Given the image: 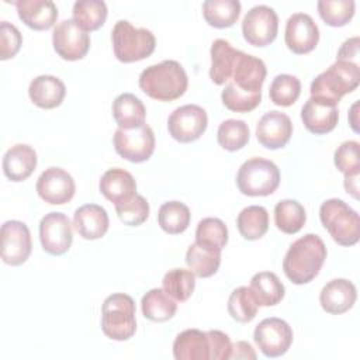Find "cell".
I'll use <instances>...</instances> for the list:
<instances>
[{
	"instance_id": "cell-1",
	"label": "cell",
	"mask_w": 360,
	"mask_h": 360,
	"mask_svg": "<svg viewBox=\"0 0 360 360\" xmlns=\"http://www.w3.org/2000/svg\"><path fill=\"white\" fill-rule=\"evenodd\" d=\"M326 259V246L315 233H307L291 243L284 260L283 270L294 284L312 281Z\"/></svg>"
},
{
	"instance_id": "cell-2",
	"label": "cell",
	"mask_w": 360,
	"mask_h": 360,
	"mask_svg": "<svg viewBox=\"0 0 360 360\" xmlns=\"http://www.w3.org/2000/svg\"><path fill=\"white\" fill-rule=\"evenodd\" d=\"M188 86L187 73L173 59L150 65L139 75L141 90L158 101H173L181 97Z\"/></svg>"
},
{
	"instance_id": "cell-3",
	"label": "cell",
	"mask_w": 360,
	"mask_h": 360,
	"mask_svg": "<svg viewBox=\"0 0 360 360\" xmlns=\"http://www.w3.org/2000/svg\"><path fill=\"white\" fill-rule=\"evenodd\" d=\"M360 82V68L353 60H336L325 72L319 73L311 83V98L333 105L347 93L357 89Z\"/></svg>"
},
{
	"instance_id": "cell-4",
	"label": "cell",
	"mask_w": 360,
	"mask_h": 360,
	"mask_svg": "<svg viewBox=\"0 0 360 360\" xmlns=\"http://www.w3.org/2000/svg\"><path fill=\"white\" fill-rule=\"evenodd\" d=\"M319 218L332 239L342 246H353L360 238L359 214L343 200L329 198L319 208Z\"/></svg>"
},
{
	"instance_id": "cell-5",
	"label": "cell",
	"mask_w": 360,
	"mask_h": 360,
	"mask_svg": "<svg viewBox=\"0 0 360 360\" xmlns=\"http://www.w3.org/2000/svg\"><path fill=\"white\" fill-rule=\"evenodd\" d=\"M111 41L115 58L124 63L148 58L156 46V39L150 30L136 28L127 20L115 22L111 31Z\"/></svg>"
},
{
	"instance_id": "cell-6",
	"label": "cell",
	"mask_w": 360,
	"mask_h": 360,
	"mask_svg": "<svg viewBox=\"0 0 360 360\" xmlns=\"http://www.w3.org/2000/svg\"><path fill=\"white\" fill-rule=\"evenodd\" d=\"M101 329L112 340H128L136 330L135 302L124 292L108 295L101 307Z\"/></svg>"
},
{
	"instance_id": "cell-7",
	"label": "cell",
	"mask_w": 360,
	"mask_h": 360,
	"mask_svg": "<svg viewBox=\"0 0 360 360\" xmlns=\"http://www.w3.org/2000/svg\"><path fill=\"white\" fill-rule=\"evenodd\" d=\"M236 184L242 194L263 197L273 194L280 184V170L271 160L252 158L242 163L236 174Z\"/></svg>"
},
{
	"instance_id": "cell-8",
	"label": "cell",
	"mask_w": 360,
	"mask_h": 360,
	"mask_svg": "<svg viewBox=\"0 0 360 360\" xmlns=\"http://www.w3.org/2000/svg\"><path fill=\"white\" fill-rule=\"evenodd\" d=\"M112 142L115 152L132 163L148 160L155 150V134L145 122L131 129L118 128L114 132Z\"/></svg>"
},
{
	"instance_id": "cell-9",
	"label": "cell",
	"mask_w": 360,
	"mask_h": 360,
	"mask_svg": "<svg viewBox=\"0 0 360 360\" xmlns=\"http://www.w3.org/2000/svg\"><path fill=\"white\" fill-rule=\"evenodd\" d=\"M208 117L202 107L186 104L177 107L167 120V129L173 139L181 143L197 141L207 129Z\"/></svg>"
},
{
	"instance_id": "cell-10",
	"label": "cell",
	"mask_w": 360,
	"mask_h": 360,
	"mask_svg": "<svg viewBox=\"0 0 360 360\" xmlns=\"http://www.w3.org/2000/svg\"><path fill=\"white\" fill-rule=\"evenodd\" d=\"M253 339L266 357H278L290 349L292 343V329L281 318H264L255 328Z\"/></svg>"
},
{
	"instance_id": "cell-11",
	"label": "cell",
	"mask_w": 360,
	"mask_h": 360,
	"mask_svg": "<svg viewBox=\"0 0 360 360\" xmlns=\"http://www.w3.org/2000/svg\"><path fill=\"white\" fill-rule=\"evenodd\" d=\"M278 31V17L276 11L264 4L252 7L242 21V34L248 44L266 46L271 44Z\"/></svg>"
},
{
	"instance_id": "cell-12",
	"label": "cell",
	"mask_w": 360,
	"mask_h": 360,
	"mask_svg": "<svg viewBox=\"0 0 360 360\" xmlns=\"http://www.w3.org/2000/svg\"><path fill=\"white\" fill-rule=\"evenodd\" d=\"M52 44L62 59L79 60L89 52L90 37L73 20H63L53 28Z\"/></svg>"
},
{
	"instance_id": "cell-13",
	"label": "cell",
	"mask_w": 360,
	"mask_h": 360,
	"mask_svg": "<svg viewBox=\"0 0 360 360\" xmlns=\"http://www.w3.org/2000/svg\"><path fill=\"white\" fill-rule=\"evenodd\" d=\"M31 249V233L24 222L11 219L1 225V259L6 264L20 266L25 263Z\"/></svg>"
},
{
	"instance_id": "cell-14",
	"label": "cell",
	"mask_w": 360,
	"mask_h": 360,
	"mask_svg": "<svg viewBox=\"0 0 360 360\" xmlns=\"http://www.w3.org/2000/svg\"><path fill=\"white\" fill-rule=\"evenodd\" d=\"M39 240L42 249L49 255L66 253L73 240L69 218L62 212L46 214L39 222Z\"/></svg>"
},
{
	"instance_id": "cell-15",
	"label": "cell",
	"mask_w": 360,
	"mask_h": 360,
	"mask_svg": "<svg viewBox=\"0 0 360 360\" xmlns=\"http://www.w3.org/2000/svg\"><path fill=\"white\" fill-rule=\"evenodd\" d=\"M37 193L48 204L62 205L69 202L76 191L73 177L60 167L45 169L37 180Z\"/></svg>"
},
{
	"instance_id": "cell-16",
	"label": "cell",
	"mask_w": 360,
	"mask_h": 360,
	"mask_svg": "<svg viewBox=\"0 0 360 360\" xmlns=\"http://www.w3.org/2000/svg\"><path fill=\"white\" fill-rule=\"evenodd\" d=\"M284 41L294 53H308L319 41V28L309 14L294 13L285 22Z\"/></svg>"
},
{
	"instance_id": "cell-17",
	"label": "cell",
	"mask_w": 360,
	"mask_h": 360,
	"mask_svg": "<svg viewBox=\"0 0 360 360\" xmlns=\"http://www.w3.org/2000/svg\"><path fill=\"white\" fill-rule=\"evenodd\" d=\"M292 134L290 117L280 111L266 112L256 125V138L267 149H280L287 145Z\"/></svg>"
},
{
	"instance_id": "cell-18",
	"label": "cell",
	"mask_w": 360,
	"mask_h": 360,
	"mask_svg": "<svg viewBox=\"0 0 360 360\" xmlns=\"http://www.w3.org/2000/svg\"><path fill=\"white\" fill-rule=\"evenodd\" d=\"M266 73V65L260 58L239 51L231 79L232 83L242 91L260 93Z\"/></svg>"
},
{
	"instance_id": "cell-19",
	"label": "cell",
	"mask_w": 360,
	"mask_h": 360,
	"mask_svg": "<svg viewBox=\"0 0 360 360\" xmlns=\"http://www.w3.org/2000/svg\"><path fill=\"white\" fill-rule=\"evenodd\" d=\"M357 300V291L352 281L335 278L323 285L319 294V302L328 314L339 315L349 311Z\"/></svg>"
},
{
	"instance_id": "cell-20",
	"label": "cell",
	"mask_w": 360,
	"mask_h": 360,
	"mask_svg": "<svg viewBox=\"0 0 360 360\" xmlns=\"http://www.w3.org/2000/svg\"><path fill=\"white\" fill-rule=\"evenodd\" d=\"M13 4L20 20L32 30H49L56 22L58 8L51 0H18Z\"/></svg>"
},
{
	"instance_id": "cell-21",
	"label": "cell",
	"mask_w": 360,
	"mask_h": 360,
	"mask_svg": "<svg viewBox=\"0 0 360 360\" xmlns=\"http://www.w3.org/2000/svg\"><path fill=\"white\" fill-rule=\"evenodd\" d=\"M108 214L98 204H84L73 214V226L76 232L87 240H94L108 231Z\"/></svg>"
},
{
	"instance_id": "cell-22",
	"label": "cell",
	"mask_w": 360,
	"mask_h": 360,
	"mask_svg": "<svg viewBox=\"0 0 360 360\" xmlns=\"http://www.w3.org/2000/svg\"><path fill=\"white\" fill-rule=\"evenodd\" d=\"M301 120L309 132L322 135L336 127L339 111L333 104L309 98L301 108Z\"/></svg>"
},
{
	"instance_id": "cell-23",
	"label": "cell",
	"mask_w": 360,
	"mask_h": 360,
	"mask_svg": "<svg viewBox=\"0 0 360 360\" xmlns=\"http://www.w3.org/2000/svg\"><path fill=\"white\" fill-rule=\"evenodd\" d=\"M98 188L107 200L117 205L136 194V181L129 172L120 167H112L101 176Z\"/></svg>"
},
{
	"instance_id": "cell-24",
	"label": "cell",
	"mask_w": 360,
	"mask_h": 360,
	"mask_svg": "<svg viewBox=\"0 0 360 360\" xmlns=\"http://www.w3.org/2000/svg\"><path fill=\"white\" fill-rule=\"evenodd\" d=\"M37 167V152L25 143H17L3 156V172L11 181L28 179Z\"/></svg>"
},
{
	"instance_id": "cell-25",
	"label": "cell",
	"mask_w": 360,
	"mask_h": 360,
	"mask_svg": "<svg viewBox=\"0 0 360 360\" xmlns=\"http://www.w3.org/2000/svg\"><path fill=\"white\" fill-rule=\"evenodd\" d=\"M28 94L35 105L51 110L62 104L66 94V87L56 76L41 75L31 80Z\"/></svg>"
},
{
	"instance_id": "cell-26",
	"label": "cell",
	"mask_w": 360,
	"mask_h": 360,
	"mask_svg": "<svg viewBox=\"0 0 360 360\" xmlns=\"http://www.w3.org/2000/svg\"><path fill=\"white\" fill-rule=\"evenodd\" d=\"M221 250L214 245L195 240L186 252V263L197 277H211L219 269Z\"/></svg>"
},
{
	"instance_id": "cell-27",
	"label": "cell",
	"mask_w": 360,
	"mask_h": 360,
	"mask_svg": "<svg viewBox=\"0 0 360 360\" xmlns=\"http://www.w3.org/2000/svg\"><path fill=\"white\" fill-rule=\"evenodd\" d=\"M173 356L176 360H208L210 347L207 332L200 329H186L173 342Z\"/></svg>"
},
{
	"instance_id": "cell-28",
	"label": "cell",
	"mask_w": 360,
	"mask_h": 360,
	"mask_svg": "<svg viewBox=\"0 0 360 360\" xmlns=\"http://www.w3.org/2000/svg\"><path fill=\"white\" fill-rule=\"evenodd\" d=\"M239 49L232 48V45L222 38H218L211 45V68L210 77L215 84H225L231 80L232 70L235 66Z\"/></svg>"
},
{
	"instance_id": "cell-29",
	"label": "cell",
	"mask_w": 360,
	"mask_h": 360,
	"mask_svg": "<svg viewBox=\"0 0 360 360\" xmlns=\"http://www.w3.org/2000/svg\"><path fill=\"white\" fill-rule=\"evenodd\" d=\"M112 115L118 128L131 129L145 122L146 110L135 94L122 93L112 101Z\"/></svg>"
},
{
	"instance_id": "cell-30",
	"label": "cell",
	"mask_w": 360,
	"mask_h": 360,
	"mask_svg": "<svg viewBox=\"0 0 360 360\" xmlns=\"http://www.w3.org/2000/svg\"><path fill=\"white\" fill-rule=\"evenodd\" d=\"M259 307H273L278 304L285 292L284 284L271 271H259L250 278V285Z\"/></svg>"
},
{
	"instance_id": "cell-31",
	"label": "cell",
	"mask_w": 360,
	"mask_h": 360,
	"mask_svg": "<svg viewBox=\"0 0 360 360\" xmlns=\"http://www.w3.org/2000/svg\"><path fill=\"white\" fill-rule=\"evenodd\" d=\"M142 314L153 322H166L172 319L177 311V304L163 288L149 290L141 300Z\"/></svg>"
},
{
	"instance_id": "cell-32",
	"label": "cell",
	"mask_w": 360,
	"mask_h": 360,
	"mask_svg": "<svg viewBox=\"0 0 360 360\" xmlns=\"http://www.w3.org/2000/svg\"><path fill=\"white\" fill-rule=\"evenodd\" d=\"M240 14L238 0H205L202 3V15L205 21L215 28L233 25Z\"/></svg>"
},
{
	"instance_id": "cell-33",
	"label": "cell",
	"mask_w": 360,
	"mask_h": 360,
	"mask_svg": "<svg viewBox=\"0 0 360 360\" xmlns=\"http://www.w3.org/2000/svg\"><path fill=\"white\" fill-rule=\"evenodd\" d=\"M236 225L245 239H260L269 229V212L262 205H249L239 212Z\"/></svg>"
},
{
	"instance_id": "cell-34",
	"label": "cell",
	"mask_w": 360,
	"mask_h": 360,
	"mask_svg": "<svg viewBox=\"0 0 360 360\" xmlns=\"http://www.w3.org/2000/svg\"><path fill=\"white\" fill-rule=\"evenodd\" d=\"M107 18V6L103 0H77L73 4V21L86 32L98 30Z\"/></svg>"
},
{
	"instance_id": "cell-35",
	"label": "cell",
	"mask_w": 360,
	"mask_h": 360,
	"mask_svg": "<svg viewBox=\"0 0 360 360\" xmlns=\"http://www.w3.org/2000/svg\"><path fill=\"white\" fill-rule=\"evenodd\" d=\"M307 214L304 207L295 200H281L274 207L276 226L288 235L297 233L305 224Z\"/></svg>"
},
{
	"instance_id": "cell-36",
	"label": "cell",
	"mask_w": 360,
	"mask_h": 360,
	"mask_svg": "<svg viewBox=\"0 0 360 360\" xmlns=\"http://www.w3.org/2000/svg\"><path fill=\"white\" fill-rule=\"evenodd\" d=\"M190 218L191 214L188 207L180 201H167L159 208L158 212L160 228L170 235L184 232L190 225Z\"/></svg>"
},
{
	"instance_id": "cell-37",
	"label": "cell",
	"mask_w": 360,
	"mask_h": 360,
	"mask_svg": "<svg viewBox=\"0 0 360 360\" xmlns=\"http://www.w3.org/2000/svg\"><path fill=\"white\" fill-rule=\"evenodd\" d=\"M250 138V131L243 120H225L219 124L217 139L222 149L235 152L242 149Z\"/></svg>"
},
{
	"instance_id": "cell-38",
	"label": "cell",
	"mask_w": 360,
	"mask_h": 360,
	"mask_svg": "<svg viewBox=\"0 0 360 360\" xmlns=\"http://www.w3.org/2000/svg\"><path fill=\"white\" fill-rule=\"evenodd\" d=\"M259 309V304L249 287L235 288L228 298V312L232 319L248 323L250 322Z\"/></svg>"
},
{
	"instance_id": "cell-39",
	"label": "cell",
	"mask_w": 360,
	"mask_h": 360,
	"mask_svg": "<svg viewBox=\"0 0 360 360\" xmlns=\"http://www.w3.org/2000/svg\"><path fill=\"white\" fill-rule=\"evenodd\" d=\"M163 290L173 297L176 301H187L195 287V274L186 269H172L169 270L163 280Z\"/></svg>"
},
{
	"instance_id": "cell-40",
	"label": "cell",
	"mask_w": 360,
	"mask_h": 360,
	"mask_svg": "<svg viewBox=\"0 0 360 360\" xmlns=\"http://www.w3.org/2000/svg\"><path fill=\"white\" fill-rule=\"evenodd\" d=\"M300 93H301V82L298 80V77L287 73L276 76L269 89L270 100L276 105H281V107L292 105L300 97Z\"/></svg>"
},
{
	"instance_id": "cell-41",
	"label": "cell",
	"mask_w": 360,
	"mask_h": 360,
	"mask_svg": "<svg viewBox=\"0 0 360 360\" xmlns=\"http://www.w3.org/2000/svg\"><path fill=\"white\" fill-rule=\"evenodd\" d=\"M318 13L330 27L346 25L354 14L353 0H319Z\"/></svg>"
},
{
	"instance_id": "cell-42",
	"label": "cell",
	"mask_w": 360,
	"mask_h": 360,
	"mask_svg": "<svg viewBox=\"0 0 360 360\" xmlns=\"http://www.w3.org/2000/svg\"><path fill=\"white\" fill-rule=\"evenodd\" d=\"M224 105L235 112H249L255 110L262 101L260 93H246L239 90L232 82H229L221 93Z\"/></svg>"
},
{
	"instance_id": "cell-43",
	"label": "cell",
	"mask_w": 360,
	"mask_h": 360,
	"mask_svg": "<svg viewBox=\"0 0 360 360\" xmlns=\"http://www.w3.org/2000/svg\"><path fill=\"white\" fill-rule=\"evenodd\" d=\"M117 215L121 222L128 226H138L149 217V204L145 197L135 194L129 200L115 205Z\"/></svg>"
},
{
	"instance_id": "cell-44",
	"label": "cell",
	"mask_w": 360,
	"mask_h": 360,
	"mask_svg": "<svg viewBox=\"0 0 360 360\" xmlns=\"http://www.w3.org/2000/svg\"><path fill=\"white\" fill-rule=\"evenodd\" d=\"M195 240L224 249L228 243V228L219 218H204L197 225Z\"/></svg>"
},
{
	"instance_id": "cell-45",
	"label": "cell",
	"mask_w": 360,
	"mask_h": 360,
	"mask_svg": "<svg viewBox=\"0 0 360 360\" xmlns=\"http://www.w3.org/2000/svg\"><path fill=\"white\" fill-rule=\"evenodd\" d=\"M335 166L343 174L360 173V158H359V142L345 141L338 146L333 156Z\"/></svg>"
},
{
	"instance_id": "cell-46",
	"label": "cell",
	"mask_w": 360,
	"mask_h": 360,
	"mask_svg": "<svg viewBox=\"0 0 360 360\" xmlns=\"http://www.w3.org/2000/svg\"><path fill=\"white\" fill-rule=\"evenodd\" d=\"M22 44V35L18 31V28L8 22L1 21L0 22V59L6 60L20 51Z\"/></svg>"
},
{
	"instance_id": "cell-47",
	"label": "cell",
	"mask_w": 360,
	"mask_h": 360,
	"mask_svg": "<svg viewBox=\"0 0 360 360\" xmlns=\"http://www.w3.org/2000/svg\"><path fill=\"white\" fill-rule=\"evenodd\" d=\"M207 339H208V347H210V359L228 360L231 357L232 343L226 333L217 329L208 330Z\"/></svg>"
},
{
	"instance_id": "cell-48",
	"label": "cell",
	"mask_w": 360,
	"mask_h": 360,
	"mask_svg": "<svg viewBox=\"0 0 360 360\" xmlns=\"http://www.w3.org/2000/svg\"><path fill=\"white\" fill-rule=\"evenodd\" d=\"M359 55V37H353L346 39L339 52H338V59L339 60H352Z\"/></svg>"
},
{
	"instance_id": "cell-49",
	"label": "cell",
	"mask_w": 360,
	"mask_h": 360,
	"mask_svg": "<svg viewBox=\"0 0 360 360\" xmlns=\"http://www.w3.org/2000/svg\"><path fill=\"white\" fill-rule=\"evenodd\" d=\"M229 359H243V360H255L256 359V353L252 347L250 343L245 342V340H239L236 343L232 345V350H231V357Z\"/></svg>"
},
{
	"instance_id": "cell-50",
	"label": "cell",
	"mask_w": 360,
	"mask_h": 360,
	"mask_svg": "<svg viewBox=\"0 0 360 360\" xmlns=\"http://www.w3.org/2000/svg\"><path fill=\"white\" fill-rule=\"evenodd\" d=\"M359 174L360 173L345 174V188L354 198H359Z\"/></svg>"
},
{
	"instance_id": "cell-51",
	"label": "cell",
	"mask_w": 360,
	"mask_h": 360,
	"mask_svg": "<svg viewBox=\"0 0 360 360\" xmlns=\"http://www.w3.org/2000/svg\"><path fill=\"white\" fill-rule=\"evenodd\" d=\"M357 108H359V103L356 101L352 107H350V111H349V122H350V127L354 132H359V121H357Z\"/></svg>"
}]
</instances>
